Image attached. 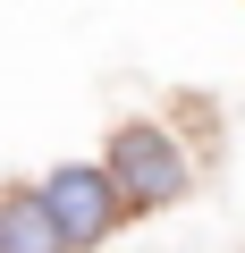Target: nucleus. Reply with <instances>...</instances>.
Masks as SVG:
<instances>
[{"label":"nucleus","instance_id":"obj_1","mask_svg":"<svg viewBox=\"0 0 245 253\" xmlns=\"http://www.w3.org/2000/svg\"><path fill=\"white\" fill-rule=\"evenodd\" d=\"M110 177H118V194H127L136 211H161V203L186 194V152L161 135V126L127 118V126L110 135Z\"/></svg>","mask_w":245,"mask_h":253},{"label":"nucleus","instance_id":"obj_2","mask_svg":"<svg viewBox=\"0 0 245 253\" xmlns=\"http://www.w3.org/2000/svg\"><path fill=\"white\" fill-rule=\"evenodd\" d=\"M43 203H51V219H59L68 253H76V245H101V236L118 228V211H127V194H118L110 161H101V169H93V161L51 169V177H43Z\"/></svg>","mask_w":245,"mask_h":253},{"label":"nucleus","instance_id":"obj_3","mask_svg":"<svg viewBox=\"0 0 245 253\" xmlns=\"http://www.w3.org/2000/svg\"><path fill=\"white\" fill-rule=\"evenodd\" d=\"M0 253H68L43 194H0Z\"/></svg>","mask_w":245,"mask_h":253}]
</instances>
